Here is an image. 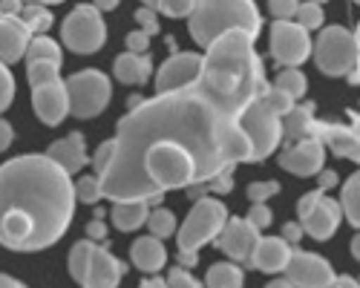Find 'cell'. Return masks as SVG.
<instances>
[{
    "mask_svg": "<svg viewBox=\"0 0 360 288\" xmlns=\"http://www.w3.org/2000/svg\"><path fill=\"white\" fill-rule=\"evenodd\" d=\"M280 193V185L277 182H254V185H248V199L251 202H268L271 196H277Z\"/></svg>",
    "mask_w": 360,
    "mask_h": 288,
    "instance_id": "cell-40",
    "label": "cell"
},
{
    "mask_svg": "<svg viewBox=\"0 0 360 288\" xmlns=\"http://www.w3.org/2000/svg\"><path fill=\"white\" fill-rule=\"evenodd\" d=\"M150 202H115L112 208V225L118 230H136L147 222Z\"/></svg>",
    "mask_w": 360,
    "mask_h": 288,
    "instance_id": "cell-25",
    "label": "cell"
},
{
    "mask_svg": "<svg viewBox=\"0 0 360 288\" xmlns=\"http://www.w3.org/2000/svg\"><path fill=\"white\" fill-rule=\"evenodd\" d=\"M231 119H236V112L228 110L211 90H205L199 81L193 86H185V90L159 93L156 98L136 101L133 110L115 127L110 164L98 176L101 196L112 202L127 199V188L136 173L139 156L153 141L185 144L211 170V176L233 170L219 150V130Z\"/></svg>",
    "mask_w": 360,
    "mask_h": 288,
    "instance_id": "cell-1",
    "label": "cell"
},
{
    "mask_svg": "<svg viewBox=\"0 0 360 288\" xmlns=\"http://www.w3.org/2000/svg\"><path fill=\"white\" fill-rule=\"evenodd\" d=\"M139 288H167V285H165V280H162V277H150V280H144Z\"/></svg>",
    "mask_w": 360,
    "mask_h": 288,
    "instance_id": "cell-53",
    "label": "cell"
},
{
    "mask_svg": "<svg viewBox=\"0 0 360 288\" xmlns=\"http://www.w3.org/2000/svg\"><path fill=\"white\" fill-rule=\"evenodd\" d=\"M297 216H300V228L303 234H309L311 240H332L338 234V228L343 222V214H340V205L335 199H328L326 190H311L306 193L303 199L297 202Z\"/></svg>",
    "mask_w": 360,
    "mask_h": 288,
    "instance_id": "cell-11",
    "label": "cell"
},
{
    "mask_svg": "<svg viewBox=\"0 0 360 288\" xmlns=\"http://www.w3.org/2000/svg\"><path fill=\"white\" fill-rule=\"evenodd\" d=\"M147 46H150V35L136 29V32L127 35V52H136V55H147Z\"/></svg>",
    "mask_w": 360,
    "mask_h": 288,
    "instance_id": "cell-44",
    "label": "cell"
},
{
    "mask_svg": "<svg viewBox=\"0 0 360 288\" xmlns=\"http://www.w3.org/2000/svg\"><path fill=\"white\" fill-rule=\"evenodd\" d=\"M265 104H268V110H271V112H277L280 115V119H283V115L294 107V98L288 96V93H283V90H277V86H271V84H268V90H265V96H259Z\"/></svg>",
    "mask_w": 360,
    "mask_h": 288,
    "instance_id": "cell-34",
    "label": "cell"
},
{
    "mask_svg": "<svg viewBox=\"0 0 360 288\" xmlns=\"http://www.w3.org/2000/svg\"><path fill=\"white\" fill-rule=\"evenodd\" d=\"M130 256H133V266L144 274H156L167 266V251L162 245L159 237H141L133 242L130 248Z\"/></svg>",
    "mask_w": 360,
    "mask_h": 288,
    "instance_id": "cell-22",
    "label": "cell"
},
{
    "mask_svg": "<svg viewBox=\"0 0 360 288\" xmlns=\"http://www.w3.org/2000/svg\"><path fill=\"white\" fill-rule=\"evenodd\" d=\"M196 6V0H159L156 12L167 15V18H188Z\"/></svg>",
    "mask_w": 360,
    "mask_h": 288,
    "instance_id": "cell-37",
    "label": "cell"
},
{
    "mask_svg": "<svg viewBox=\"0 0 360 288\" xmlns=\"http://www.w3.org/2000/svg\"><path fill=\"white\" fill-rule=\"evenodd\" d=\"M202 75V55L196 52H173L156 72V90L159 93H176L193 86Z\"/></svg>",
    "mask_w": 360,
    "mask_h": 288,
    "instance_id": "cell-14",
    "label": "cell"
},
{
    "mask_svg": "<svg viewBox=\"0 0 360 288\" xmlns=\"http://www.w3.org/2000/svg\"><path fill=\"white\" fill-rule=\"evenodd\" d=\"M165 285H167V288H202V285H199V280H196L185 266L170 268V271H167V277H165Z\"/></svg>",
    "mask_w": 360,
    "mask_h": 288,
    "instance_id": "cell-36",
    "label": "cell"
},
{
    "mask_svg": "<svg viewBox=\"0 0 360 288\" xmlns=\"http://www.w3.org/2000/svg\"><path fill=\"white\" fill-rule=\"evenodd\" d=\"M9 144H12V127H9V122L0 119V153L9 150Z\"/></svg>",
    "mask_w": 360,
    "mask_h": 288,
    "instance_id": "cell-48",
    "label": "cell"
},
{
    "mask_svg": "<svg viewBox=\"0 0 360 288\" xmlns=\"http://www.w3.org/2000/svg\"><path fill=\"white\" fill-rule=\"evenodd\" d=\"M112 72L122 84H130V86H141L147 84L150 72H153V64H150V55H136V52H124L115 58L112 64Z\"/></svg>",
    "mask_w": 360,
    "mask_h": 288,
    "instance_id": "cell-24",
    "label": "cell"
},
{
    "mask_svg": "<svg viewBox=\"0 0 360 288\" xmlns=\"http://www.w3.org/2000/svg\"><path fill=\"white\" fill-rule=\"evenodd\" d=\"M311 138H317L326 150H332L340 159L349 162H360V138H357V127H343V124H328V122H317L311 124Z\"/></svg>",
    "mask_w": 360,
    "mask_h": 288,
    "instance_id": "cell-17",
    "label": "cell"
},
{
    "mask_svg": "<svg viewBox=\"0 0 360 288\" xmlns=\"http://www.w3.org/2000/svg\"><path fill=\"white\" fill-rule=\"evenodd\" d=\"M93 6H96L98 12H112V9L118 6V0H93Z\"/></svg>",
    "mask_w": 360,
    "mask_h": 288,
    "instance_id": "cell-52",
    "label": "cell"
},
{
    "mask_svg": "<svg viewBox=\"0 0 360 288\" xmlns=\"http://www.w3.org/2000/svg\"><path fill=\"white\" fill-rule=\"evenodd\" d=\"M271 55L280 67H300L311 55L309 29L294 20H274L271 23Z\"/></svg>",
    "mask_w": 360,
    "mask_h": 288,
    "instance_id": "cell-12",
    "label": "cell"
},
{
    "mask_svg": "<svg viewBox=\"0 0 360 288\" xmlns=\"http://www.w3.org/2000/svg\"><path fill=\"white\" fill-rule=\"evenodd\" d=\"M70 274L75 282H81V288H118L127 266L93 240H84L70 251Z\"/></svg>",
    "mask_w": 360,
    "mask_h": 288,
    "instance_id": "cell-6",
    "label": "cell"
},
{
    "mask_svg": "<svg viewBox=\"0 0 360 288\" xmlns=\"http://www.w3.org/2000/svg\"><path fill=\"white\" fill-rule=\"evenodd\" d=\"M340 214L346 216V222L352 228H360V176L352 173L343 185V193H340Z\"/></svg>",
    "mask_w": 360,
    "mask_h": 288,
    "instance_id": "cell-28",
    "label": "cell"
},
{
    "mask_svg": "<svg viewBox=\"0 0 360 288\" xmlns=\"http://www.w3.org/2000/svg\"><path fill=\"white\" fill-rule=\"evenodd\" d=\"M23 0H0V15H20Z\"/></svg>",
    "mask_w": 360,
    "mask_h": 288,
    "instance_id": "cell-49",
    "label": "cell"
},
{
    "mask_svg": "<svg viewBox=\"0 0 360 288\" xmlns=\"http://www.w3.org/2000/svg\"><path fill=\"white\" fill-rule=\"evenodd\" d=\"M32 32L18 15H0V64H15L26 55Z\"/></svg>",
    "mask_w": 360,
    "mask_h": 288,
    "instance_id": "cell-20",
    "label": "cell"
},
{
    "mask_svg": "<svg viewBox=\"0 0 360 288\" xmlns=\"http://www.w3.org/2000/svg\"><path fill=\"white\" fill-rule=\"evenodd\" d=\"M314 4H320V6H323V4H326V0H314Z\"/></svg>",
    "mask_w": 360,
    "mask_h": 288,
    "instance_id": "cell-57",
    "label": "cell"
},
{
    "mask_svg": "<svg viewBox=\"0 0 360 288\" xmlns=\"http://www.w3.org/2000/svg\"><path fill=\"white\" fill-rule=\"evenodd\" d=\"M300 6V0H268V12L274 15V20H291Z\"/></svg>",
    "mask_w": 360,
    "mask_h": 288,
    "instance_id": "cell-41",
    "label": "cell"
},
{
    "mask_svg": "<svg viewBox=\"0 0 360 288\" xmlns=\"http://www.w3.org/2000/svg\"><path fill=\"white\" fill-rule=\"evenodd\" d=\"M46 156L61 167L64 173H78L84 164H89V156H86V141H84V136L81 133H70L67 138H61V141H55L52 148L46 150Z\"/></svg>",
    "mask_w": 360,
    "mask_h": 288,
    "instance_id": "cell-21",
    "label": "cell"
},
{
    "mask_svg": "<svg viewBox=\"0 0 360 288\" xmlns=\"http://www.w3.org/2000/svg\"><path fill=\"white\" fill-rule=\"evenodd\" d=\"M26 78H29V86H38V84H46V81L61 78V72H58V64H49V61H32V64L26 67Z\"/></svg>",
    "mask_w": 360,
    "mask_h": 288,
    "instance_id": "cell-33",
    "label": "cell"
},
{
    "mask_svg": "<svg viewBox=\"0 0 360 288\" xmlns=\"http://www.w3.org/2000/svg\"><path fill=\"white\" fill-rule=\"evenodd\" d=\"M23 4H41V6H58V4H64V0H23Z\"/></svg>",
    "mask_w": 360,
    "mask_h": 288,
    "instance_id": "cell-55",
    "label": "cell"
},
{
    "mask_svg": "<svg viewBox=\"0 0 360 288\" xmlns=\"http://www.w3.org/2000/svg\"><path fill=\"white\" fill-rule=\"evenodd\" d=\"M265 288H294L288 280H271V282H268Z\"/></svg>",
    "mask_w": 360,
    "mask_h": 288,
    "instance_id": "cell-54",
    "label": "cell"
},
{
    "mask_svg": "<svg viewBox=\"0 0 360 288\" xmlns=\"http://www.w3.org/2000/svg\"><path fill=\"white\" fill-rule=\"evenodd\" d=\"M86 234H89V240H104L107 237V228H104L101 219H93V222L86 225Z\"/></svg>",
    "mask_w": 360,
    "mask_h": 288,
    "instance_id": "cell-47",
    "label": "cell"
},
{
    "mask_svg": "<svg viewBox=\"0 0 360 288\" xmlns=\"http://www.w3.org/2000/svg\"><path fill=\"white\" fill-rule=\"evenodd\" d=\"M188 29L191 38L199 46H207L214 38H219L222 32L239 29L257 41V35L262 32V18L254 0H196L193 12L188 15Z\"/></svg>",
    "mask_w": 360,
    "mask_h": 288,
    "instance_id": "cell-4",
    "label": "cell"
},
{
    "mask_svg": "<svg viewBox=\"0 0 360 288\" xmlns=\"http://www.w3.org/2000/svg\"><path fill=\"white\" fill-rule=\"evenodd\" d=\"M245 274L236 263H217L205 274V288H243Z\"/></svg>",
    "mask_w": 360,
    "mask_h": 288,
    "instance_id": "cell-27",
    "label": "cell"
},
{
    "mask_svg": "<svg viewBox=\"0 0 360 288\" xmlns=\"http://www.w3.org/2000/svg\"><path fill=\"white\" fill-rule=\"evenodd\" d=\"M335 268L328 259H323L320 254H309V251H291V259L285 266V280L294 288H328L335 282Z\"/></svg>",
    "mask_w": 360,
    "mask_h": 288,
    "instance_id": "cell-13",
    "label": "cell"
},
{
    "mask_svg": "<svg viewBox=\"0 0 360 288\" xmlns=\"http://www.w3.org/2000/svg\"><path fill=\"white\" fill-rule=\"evenodd\" d=\"M23 58H26V64H32V61H49V64L61 67L64 64V49H61V44H55L46 35H32V38H29V46H26V55Z\"/></svg>",
    "mask_w": 360,
    "mask_h": 288,
    "instance_id": "cell-26",
    "label": "cell"
},
{
    "mask_svg": "<svg viewBox=\"0 0 360 288\" xmlns=\"http://www.w3.org/2000/svg\"><path fill=\"white\" fill-rule=\"evenodd\" d=\"M354 4H357V0H354Z\"/></svg>",
    "mask_w": 360,
    "mask_h": 288,
    "instance_id": "cell-58",
    "label": "cell"
},
{
    "mask_svg": "<svg viewBox=\"0 0 360 288\" xmlns=\"http://www.w3.org/2000/svg\"><path fill=\"white\" fill-rule=\"evenodd\" d=\"M357 32L346 26H326L317 44H311L314 64L323 75L340 78L352 70H357Z\"/></svg>",
    "mask_w": 360,
    "mask_h": 288,
    "instance_id": "cell-8",
    "label": "cell"
},
{
    "mask_svg": "<svg viewBox=\"0 0 360 288\" xmlns=\"http://www.w3.org/2000/svg\"><path fill=\"white\" fill-rule=\"evenodd\" d=\"M147 228H150V237H159L167 240L170 234H176V216L167 208H156L147 214Z\"/></svg>",
    "mask_w": 360,
    "mask_h": 288,
    "instance_id": "cell-31",
    "label": "cell"
},
{
    "mask_svg": "<svg viewBox=\"0 0 360 288\" xmlns=\"http://www.w3.org/2000/svg\"><path fill=\"white\" fill-rule=\"evenodd\" d=\"M236 124L251 144V159L248 162H262L280 148V141H283L280 115L268 110V104L262 98H251L243 110H239Z\"/></svg>",
    "mask_w": 360,
    "mask_h": 288,
    "instance_id": "cell-7",
    "label": "cell"
},
{
    "mask_svg": "<svg viewBox=\"0 0 360 288\" xmlns=\"http://www.w3.org/2000/svg\"><path fill=\"white\" fill-rule=\"evenodd\" d=\"M61 41L78 55H93L107 41V23L93 4L75 6L61 23Z\"/></svg>",
    "mask_w": 360,
    "mask_h": 288,
    "instance_id": "cell-10",
    "label": "cell"
},
{
    "mask_svg": "<svg viewBox=\"0 0 360 288\" xmlns=\"http://www.w3.org/2000/svg\"><path fill=\"white\" fill-rule=\"evenodd\" d=\"M294 23H300L303 29H320L323 26V6L314 4V0H306V4H300L297 12H294Z\"/></svg>",
    "mask_w": 360,
    "mask_h": 288,
    "instance_id": "cell-32",
    "label": "cell"
},
{
    "mask_svg": "<svg viewBox=\"0 0 360 288\" xmlns=\"http://www.w3.org/2000/svg\"><path fill=\"white\" fill-rule=\"evenodd\" d=\"M228 222V208L217 196H199L193 202L191 214L185 216L182 228H176V245H179V263L193 268L199 263V248L214 242L219 237L222 225Z\"/></svg>",
    "mask_w": 360,
    "mask_h": 288,
    "instance_id": "cell-5",
    "label": "cell"
},
{
    "mask_svg": "<svg viewBox=\"0 0 360 288\" xmlns=\"http://www.w3.org/2000/svg\"><path fill=\"white\" fill-rule=\"evenodd\" d=\"M259 240V230L248 222V219H239V216H228V222L222 225L219 237L214 240L219 245V251L231 259V263H245L251 259V251Z\"/></svg>",
    "mask_w": 360,
    "mask_h": 288,
    "instance_id": "cell-15",
    "label": "cell"
},
{
    "mask_svg": "<svg viewBox=\"0 0 360 288\" xmlns=\"http://www.w3.org/2000/svg\"><path fill=\"white\" fill-rule=\"evenodd\" d=\"M12 101H15V78L6 64H0V112L9 110Z\"/></svg>",
    "mask_w": 360,
    "mask_h": 288,
    "instance_id": "cell-38",
    "label": "cell"
},
{
    "mask_svg": "<svg viewBox=\"0 0 360 288\" xmlns=\"http://www.w3.org/2000/svg\"><path fill=\"white\" fill-rule=\"evenodd\" d=\"M110 156H112V138H110V141H104L101 148L96 150V156L89 159V164L96 167V176H101V173L107 170V164H110Z\"/></svg>",
    "mask_w": 360,
    "mask_h": 288,
    "instance_id": "cell-43",
    "label": "cell"
},
{
    "mask_svg": "<svg viewBox=\"0 0 360 288\" xmlns=\"http://www.w3.org/2000/svg\"><path fill=\"white\" fill-rule=\"evenodd\" d=\"M311 124H314V104H303V107L294 104L280 119L283 141L285 144H297L303 138H311Z\"/></svg>",
    "mask_w": 360,
    "mask_h": 288,
    "instance_id": "cell-23",
    "label": "cell"
},
{
    "mask_svg": "<svg viewBox=\"0 0 360 288\" xmlns=\"http://www.w3.org/2000/svg\"><path fill=\"white\" fill-rule=\"evenodd\" d=\"M64 86L70 98V112L78 119H96V115H101V110H107L112 98V84L98 70H81L70 75Z\"/></svg>",
    "mask_w": 360,
    "mask_h": 288,
    "instance_id": "cell-9",
    "label": "cell"
},
{
    "mask_svg": "<svg viewBox=\"0 0 360 288\" xmlns=\"http://www.w3.org/2000/svg\"><path fill=\"white\" fill-rule=\"evenodd\" d=\"M328 288H360V285H357V280H354V277L343 274V277H335V282L328 285Z\"/></svg>",
    "mask_w": 360,
    "mask_h": 288,
    "instance_id": "cell-50",
    "label": "cell"
},
{
    "mask_svg": "<svg viewBox=\"0 0 360 288\" xmlns=\"http://www.w3.org/2000/svg\"><path fill=\"white\" fill-rule=\"evenodd\" d=\"M75 214L72 176L46 153L0 164V245L44 251L67 234Z\"/></svg>",
    "mask_w": 360,
    "mask_h": 288,
    "instance_id": "cell-2",
    "label": "cell"
},
{
    "mask_svg": "<svg viewBox=\"0 0 360 288\" xmlns=\"http://www.w3.org/2000/svg\"><path fill=\"white\" fill-rule=\"evenodd\" d=\"M72 188H75V199L86 202V205H96V202L101 199V182H98V176H81L78 185H72Z\"/></svg>",
    "mask_w": 360,
    "mask_h": 288,
    "instance_id": "cell-35",
    "label": "cell"
},
{
    "mask_svg": "<svg viewBox=\"0 0 360 288\" xmlns=\"http://www.w3.org/2000/svg\"><path fill=\"white\" fill-rule=\"evenodd\" d=\"M245 219H248V222H251L257 230H265L268 225L274 222V216H271V208H265V202H254Z\"/></svg>",
    "mask_w": 360,
    "mask_h": 288,
    "instance_id": "cell-39",
    "label": "cell"
},
{
    "mask_svg": "<svg viewBox=\"0 0 360 288\" xmlns=\"http://www.w3.org/2000/svg\"><path fill=\"white\" fill-rule=\"evenodd\" d=\"M141 4H144L147 9H156V4H159V0H141Z\"/></svg>",
    "mask_w": 360,
    "mask_h": 288,
    "instance_id": "cell-56",
    "label": "cell"
},
{
    "mask_svg": "<svg viewBox=\"0 0 360 288\" xmlns=\"http://www.w3.org/2000/svg\"><path fill=\"white\" fill-rule=\"evenodd\" d=\"M0 288H26L20 280H15V277H9V274H0Z\"/></svg>",
    "mask_w": 360,
    "mask_h": 288,
    "instance_id": "cell-51",
    "label": "cell"
},
{
    "mask_svg": "<svg viewBox=\"0 0 360 288\" xmlns=\"http://www.w3.org/2000/svg\"><path fill=\"white\" fill-rule=\"evenodd\" d=\"M326 162V148L317 138H303L297 144H288L280 156L283 170L294 173V176H317Z\"/></svg>",
    "mask_w": 360,
    "mask_h": 288,
    "instance_id": "cell-18",
    "label": "cell"
},
{
    "mask_svg": "<svg viewBox=\"0 0 360 288\" xmlns=\"http://www.w3.org/2000/svg\"><path fill=\"white\" fill-rule=\"evenodd\" d=\"M136 23L141 26V32H147V35H156V32H159V18H156V9L141 6V9L136 12Z\"/></svg>",
    "mask_w": 360,
    "mask_h": 288,
    "instance_id": "cell-42",
    "label": "cell"
},
{
    "mask_svg": "<svg viewBox=\"0 0 360 288\" xmlns=\"http://www.w3.org/2000/svg\"><path fill=\"white\" fill-rule=\"evenodd\" d=\"M283 240H285L288 245H297L300 240H303V228H300V222H285V228H283Z\"/></svg>",
    "mask_w": 360,
    "mask_h": 288,
    "instance_id": "cell-45",
    "label": "cell"
},
{
    "mask_svg": "<svg viewBox=\"0 0 360 288\" xmlns=\"http://www.w3.org/2000/svg\"><path fill=\"white\" fill-rule=\"evenodd\" d=\"M291 251H294V245H288L283 237H262L259 234V240L251 251L248 266L257 268V271H265V274H280L288 266Z\"/></svg>",
    "mask_w": 360,
    "mask_h": 288,
    "instance_id": "cell-19",
    "label": "cell"
},
{
    "mask_svg": "<svg viewBox=\"0 0 360 288\" xmlns=\"http://www.w3.org/2000/svg\"><path fill=\"white\" fill-rule=\"evenodd\" d=\"M32 107L35 115L46 124V127H58L67 115H70V98H67V86L61 78L46 81L32 86Z\"/></svg>",
    "mask_w": 360,
    "mask_h": 288,
    "instance_id": "cell-16",
    "label": "cell"
},
{
    "mask_svg": "<svg viewBox=\"0 0 360 288\" xmlns=\"http://www.w3.org/2000/svg\"><path fill=\"white\" fill-rule=\"evenodd\" d=\"M26 29L32 35H46L49 29H52V15H49V6H41V4H23L20 15H18Z\"/></svg>",
    "mask_w": 360,
    "mask_h": 288,
    "instance_id": "cell-29",
    "label": "cell"
},
{
    "mask_svg": "<svg viewBox=\"0 0 360 288\" xmlns=\"http://www.w3.org/2000/svg\"><path fill=\"white\" fill-rule=\"evenodd\" d=\"M338 185V173L335 170H320L317 173V188L320 190H332Z\"/></svg>",
    "mask_w": 360,
    "mask_h": 288,
    "instance_id": "cell-46",
    "label": "cell"
},
{
    "mask_svg": "<svg viewBox=\"0 0 360 288\" xmlns=\"http://www.w3.org/2000/svg\"><path fill=\"white\" fill-rule=\"evenodd\" d=\"M199 84L205 90H211L236 115L251 98L265 96L268 81L262 58L254 49V38L239 32V29H231V32L214 38L202 55Z\"/></svg>",
    "mask_w": 360,
    "mask_h": 288,
    "instance_id": "cell-3",
    "label": "cell"
},
{
    "mask_svg": "<svg viewBox=\"0 0 360 288\" xmlns=\"http://www.w3.org/2000/svg\"><path fill=\"white\" fill-rule=\"evenodd\" d=\"M271 86H277V90H283V93H288V96L297 101V98H303V96H306L309 81H306V75L300 72V70L285 67V70H280V72H277V78H274V84H271Z\"/></svg>",
    "mask_w": 360,
    "mask_h": 288,
    "instance_id": "cell-30",
    "label": "cell"
}]
</instances>
